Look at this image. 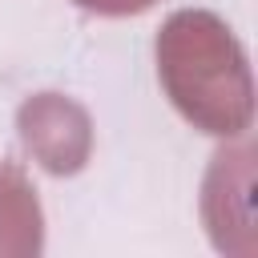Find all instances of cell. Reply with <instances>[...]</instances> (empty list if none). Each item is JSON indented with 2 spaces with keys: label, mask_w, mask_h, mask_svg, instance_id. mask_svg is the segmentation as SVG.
Segmentation results:
<instances>
[{
  "label": "cell",
  "mask_w": 258,
  "mask_h": 258,
  "mask_svg": "<svg viewBox=\"0 0 258 258\" xmlns=\"http://www.w3.org/2000/svg\"><path fill=\"white\" fill-rule=\"evenodd\" d=\"M157 56L165 85L185 117H194L210 133H230L246 121L250 89L242 52L214 16H173L165 24V36L157 40Z\"/></svg>",
  "instance_id": "1"
},
{
  "label": "cell",
  "mask_w": 258,
  "mask_h": 258,
  "mask_svg": "<svg viewBox=\"0 0 258 258\" xmlns=\"http://www.w3.org/2000/svg\"><path fill=\"white\" fill-rule=\"evenodd\" d=\"M81 8H89V12H105V16H125V12H141V8H149L153 0H77Z\"/></svg>",
  "instance_id": "2"
}]
</instances>
